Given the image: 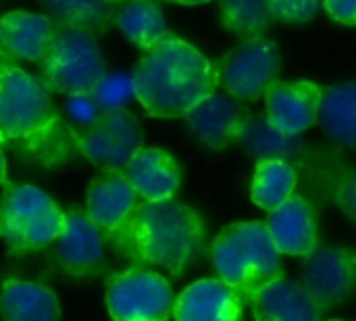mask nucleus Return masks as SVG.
<instances>
[{
  "instance_id": "35",
  "label": "nucleus",
  "mask_w": 356,
  "mask_h": 321,
  "mask_svg": "<svg viewBox=\"0 0 356 321\" xmlns=\"http://www.w3.org/2000/svg\"><path fill=\"white\" fill-rule=\"evenodd\" d=\"M332 321H342V320H332Z\"/></svg>"
},
{
  "instance_id": "27",
  "label": "nucleus",
  "mask_w": 356,
  "mask_h": 321,
  "mask_svg": "<svg viewBox=\"0 0 356 321\" xmlns=\"http://www.w3.org/2000/svg\"><path fill=\"white\" fill-rule=\"evenodd\" d=\"M96 102L104 109V111H113V109H125V104L136 98V86H134V75L119 71V73H104L100 77V81L94 86V90L90 92Z\"/></svg>"
},
{
  "instance_id": "9",
  "label": "nucleus",
  "mask_w": 356,
  "mask_h": 321,
  "mask_svg": "<svg viewBox=\"0 0 356 321\" xmlns=\"http://www.w3.org/2000/svg\"><path fill=\"white\" fill-rule=\"evenodd\" d=\"M277 44L265 36L244 40L217 63L219 86L238 100H257L280 73Z\"/></svg>"
},
{
  "instance_id": "17",
  "label": "nucleus",
  "mask_w": 356,
  "mask_h": 321,
  "mask_svg": "<svg viewBox=\"0 0 356 321\" xmlns=\"http://www.w3.org/2000/svg\"><path fill=\"white\" fill-rule=\"evenodd\" d=\"M242 313V299L223 280L194 282L173 305L175 321H240Z\"/></svg>"
},
{
  "instance_id": "24",
  "label": "nucleus",
  "mask_w": 356,
  "mask_h": 321,
  "mask_svg": "<svg viewBox=\"0 0 356 321\" xmlns=\"http://www.w3.org/2000/svg\"><path fill=\"white\" fill-rule=\"evenodd\" d=\"M115 25L138 48H150L167 36V21L154 0H125L119 2Z\"/></svg>"
},
{
  "instance_id": "33",
  "label": "nucleus",
  "mask_w": 356,
  "mask_h": 321,
  "mask_svg": "<svg viewBox=\"0 0 356 321\" xmlns=\"http://www.w3.org/2000/svg\"><path fill=\"white\" fill-rule=\"evenodd\" d=\"M171 2H177V4H204L209 0H171Z\"/></svg>"
},
{
  "instance_id": "13",
  "label": "nucleus",
  "mask_w": 356,
  "mask_h": 321,
  "mask_svg": "<svg viewBox=\"0 0 356 321\" xmlns=\"http://www.w3.org/2000/svg\"><path fill=\"white\" fill-rule=\"evenodd\" d=\"M323 88L313 81L275 79L265 90L269 121L284 134L300 136L317 121Z\"/></svg>"
},
{
  "instance_id": "21",
  "label": "nucleus",
  "mask_w": 356,
  "mask_h": 321,
  "mask_svg": "<svg viewBox=\"0 0 356 321\" xmlns=\"http://www.w3.org/2000/svg\"><path fill=\"white\" fill-rule=\"evenodd\" d=\"M236 142L257 161L275 159L292 165L305 152V140L280 132L267 115H248Z\"/></svg>"
},
{
  "instance_id": "12",
  "label": "nucleus",
  "mask_w": 356,
  "mask_h": 321,
  "mask_svg": "<svg viewBox=\"0 0 356 321\" xmlns=\"http://www.w3.org/2000/svg\"><path fill=\"white\" fill-rule=\"evenodd\" d=\"M248 109L229 94H211L184 115L192 138L211 150H223L240 136Z\"/></svg>"
},
{
  "instance_id": "20",
  "label": "nucleus",
  "mask_w": 356,
  "mask_h": 321,
  "mask_svg": "<svg viewBox=\"0 0 356 321\" xmlns=\"http://www.w3.org/2000/svg\"><path fill=\"white\" fill-rule=\"evenodd\" d=\"M0 318L2 321H58L60 307L48 286L6 280L0 290Z\"/></svg>"
},
{
  "instance_id": "11",
  "label": "nucleus",
  "mask_w": 356,
  "mask_h": 321,
  "mask_svg": "<svg viewBox=\"0 0 356 321\" xmlns=\"http://www.w3.org/2000/svg\"><path fill=\"white\" fill-rule=\"evenodd\" d=\"M104 234L92 224L86 211L73 207L65 213V224L54 240L56 265L73 278H90L104 265Z\"/></svg>"
},
{
  "instance_id": "18",
  "label": "nucleus",
  "mask_w": 356,
  "mask_h": 321,
  "mask_svg": "<svg viewBox=\"0 0 356 321\" xmlns=\"http://www.w3.org/2000/svg\"><path fill=\"white\" fill-rule=\"evenodd\" d=\"M123 173L142 201L173 198L181 182L177 161L161 148H140Z\"/></svg>"
},
{
  "instance_id": "10",
  "label": "nucleus",
  "mask_w": 356,
  "mask_h": 321,
  "mask_svg": "<svg viewBox=\"0 0 356 321\" xmlns=\"http://www.w3.org/2000/svg\"><path fill=\"white\" fill-rule=\"evenodd\" d=\"M302 286L321 309L346 301L356 288V253L340 246H317L302 257Z\"/></svg>"
},
{
  "instance_id": "4",
  "label": "nucleus",
  "mask_w": 356,
  "mask_h": 321,
  "mask_svg": "<svg viewBox=\"0 0 356 321\" xmlns=\"http://www.w3.org/2000/svg\"><path fill=\"white\" fill-rule=\"evenodd\" d=\"M211 257L219 280L234 288L244 305L269 282L282 278V253L261 221L225 228L215 238Z\"/></svg>"
},
{
  "instance_id": "14",
  "label": "nucleus",
  "mask_w": 356,
  "mask_h": 321,
  "mask_svg": "<svg viewBox=\"0 0 356 321\" xmlns=\"http://www.w3.org/2000/svg\"><path fill=\"white\" fill-rule=\"evenodd\" d=\"M136 203V190L127 182L125 173L115 169H102L90 182L86 192V213L104 234L106 242H111L121 230Z\"/></svg>"
},
{
  "instance_id": "1",
  "label": "nucleus",
  "mask_w": 356,
  "mask_h": 321,
  "mask_svg": "<svg viewBox=\"0 0 356 321\" xmlns=\"http://www.w3.org/2000/svg\"><path fill=\"white\" fill-rule=\"evenodd\" d=\"M111 244L136 267L181 276L202 253L204 226L196 211L173 198L140 201Z\"/></svg>"
},
{
  "instance_id": "5",
  "label": "nucleus",
  "mask_w": 356,
  "mask_h": 321,
  "mask_svg": "<svg viewBox=\"0 0 356 321\" xmlns=\"http://www.w3.org/2000/svg\"><path fill=\"white\" fill-rule=\"evenodd\" d=\"M65 224V211L35 186H10L0 198V240L10 253H33L52 244Z\"/></svg>"
},
{
  "instance_id": "31",
  "label": "nucleus",
  "mask_w": 356,
  "mask_h": 321,
  "mask_svg": "<svg viewBox=\"0 0 356 321\" xmlns=\"http://www.w3.org/2000/svg\"><path fill=\"white\" fill-rule=\"evenodd\" d=\"M323 6L334 21L356 25V0H323Z\"/></svg>"
},
{
  "instance_id": "23",
  "label": "nucleus",
  "mask_w": 356,
  "mask_h": 321,
  "mask_svg": "<svg viewBox=\"0 0 356 321\" xmlns=\"http://www.w3.org/2000/svg\"><path fill=\"white\" fill-rule=\"evenodd\" d=\"M48 17L63 27L83 29L94 36L106 33L115 25L119 2L115 0H42Z\"/></svg>"
},
{
  "instance_id": "30",
  "label": "nucleus",
  "mask_w": 356,
  "mask_h": 321,
  "mask_svg": "<svg viewBox=\"0 0 356 321\" xmlns=\"http://www.w3.org/2000/svg\"><path fill=\"white\" fill-rule=\"evenodd\" d=\"M334 198L338 203V207L356 221V169L348 171L336 186Z\"/></svg>"
},
{
  "instance_id": "22",
  "label": "nucleus",
  "mask_w": 356,
  "mask_h": 321,
  "mask_svg": "<svg viewBox=\"0 0 356 321\" xmlns=\"http://www.w3.org/2000/svg\"><path fill=\"white\" fill-rule=\"evenodd\" d=\"M317 121L325 136L340 146H356V81L334 84L323 90Z\"/></svg>"
},
{
  "instance_id": "25",
  "label": "nucleus",
  "mask_w": 356,
  "mask_h": 321,
  "mask_svg": "<svg viewBox=\"0 0 356 321\" xmlns=\"http://www.w3.org/2000/svg\"><path fill=\"white\" fill-rule=\"evenodd\" d=\"M296 188V171L286 161L265 159L257 163L252 180V203L265 211L284 205Z\"/></svg>"
},
{
  "instance_id": "6",
  "label": "nucleus",
  "mask_w": 356,
  "mask_h": 321,
  "mask_svg": "<svg viewBox=\"0 0 356 321\" xmlns=\"http://www.w3.org/2000/svg\"><path fill=\"white\" fill-rule=\"evenodd\" d=\"M106 73V61L94 33L56 25L40 63V79L56 94H90Z\"/></svg>"
},
{
  "instance_id": "2",
  "label": "nucleus",
  "mask_w": 356,
  "mask_h": 321,
  "mask_svg": "<svg viewBox=\"0 0 356 321\" xmlns=\"http://www.w3.org/2000/svg\"><path fill=\"white\" fill-rule=\"evenodd\" d=\"M136 98L148 115L184 117L217 86V67L186 40L167 33L146 48L134 73Z\"/></svg>"
},
{
  "instance_id": "26",
  "label": "nucleus",
  "mask_w": 356,
  "mask_h": 321,
  "mask_svg": "<svg viewBox=\"0 0 356 321\" xmlns=\"http://www.w3.org/2000/svg\"><path fill=\"white\" fill-rule=\"evenodd\" d=\"M221 23L242 40L265 36L273 17L269 0H219Z\"/></svg>"
},
{
  "instance_id": "32",
  "label": "nucleus",
  "mask_w": 356,
  "mask_h": 321,
  "mask_svg": "<svg viewBox=\"0 0 356 321\" xmlns=\"http://www.w3.org/2000/svg\"><path fill=\"white\" fill-rule=\"evenodd\" d=\"M0 184H6V157L0 144Z\"/></svg>"
},
{
  "instance_id": "29",
  "label": "nucleus",
  "mask_w": 356,
  "mask_h": 321,
  "mask_svg": "<svg viewBox=\"0 0 356 321\" xmlns=\"http://www.w3.org/2000/svg\"><path fill=\"white\" fill-rule=\"evenodd\" d=\"M65 111L69 121L73 123L71 130H86L100 119L104 109L96 102L92 94H71L65 100Z\"/></svg>"
},
{
  "instance_id": "28",
  "label": "nucleus",
  "mask_w": 356,
  "mask_h": 321,
  "mask_svg": "<svg viewBox=\"0 0 356 321\" xmlns=\"http://www.w3.org/2000/svg\"><path fill=\"white\" fill-rule=\"evenodd\" d=\"M323 8V0H269L273 21L307 23Z\"/></svg>"
},
{
  "instance_id": "3",
  "label": "nucleus",
  "mask_w": 356,
  "mask_h": 321,
  "mask_svg": "<svg viewBox=\"0 0 356 321\" xmlns=\"http://www.w3.org/2000/svg\"><path fill=\"white\" fill-rule=\"evenodd\" d=\"M67 138L69 125L44 81L0 58V144L54 163L67 157Z\"/></svg>"
},
{
  "instance_id": "8",
  "label": "nucleus",
  "mask_w": 356,
  "mask_h": 321,
  "mask_svg": "<svg viewBox=\"0 0 356 321\" xmlns=\"http://www.w3.org/2000/svg\"><path fill=\"white\" fill-rule=\"evenodd\" d=\"M71 142L94 165L123 171L142 146V130L127 109L104 111L86 130H71Z\"/></svg>"
},
{
  "instance_id": "15",
  "label": "nucleus",
  "mask_w": 356,
  "mask_h": 321,
  "mask_svg": "<svg viewBox=\"0 0 356 321\" xmlns=\"http://www.w3.org/2000/svg\"><path fill=\"white\" fill-rule=\"evenodd\" d=\"M56 23L46 15L27 10H10L0 17V58L15 63H42L52 38Z\"/></svg>"
},
{
  "instance_id": "34",
  "label": "nucleus",
  "mask_w": 356,
  "mask_h": 321,
  "mask_svg": "<svg viewBox=\"0 0 356 321\" xmlns=\"http://www.w3.org/2000/svg\"><path fill=\"white\" fill-rule=\"evenodd\" d=\"M115 2H125V0H115Z\"/></svg>"
},
{
  "instance_id": "16",
  "label": "nucleus",
  "mask_w": 356,
  "mask_h": 321,
  "mask_svg": "<svg viewBox=\"0 0 356 321\" xmlns=\"http://www.w3.org/2000/svg\"><path fill=\"white\" fill-rule=\"evenodd\" d=\"M265 228L282 255L307 257L317 244V215L313 207L300 198L290 196L284 205L273 209L265 221Z\"/></svg>"
},
{
  "instance_id": "7",
  "label": "nucleus",
  "mask_w": 356,
  "mask_h": 321,
  "mask_svg": "<svg viewBox=\"0 0 356 321\" xmlns=\"http://www.w3.org/2000/svg\"><path fill=\"white\" fill-rule=\"evenodd\" d=\"M173 305L171 284L152 269L131 267L108 280L106 307L113 321H167Z\"/></svg>"
},
{
  "instance_id": "19",
  "label": "nucleus",
  "mask_w": 356,
  "mask_h": 321,
  "mask_svg": "<svg viewBox=\"0 0 356 321\" xmlns=\"http://www.w3.org/2000/svg\"><path fill=\"white\" fill-rule=\"evenodd\" d=\"M254 321H321V307L298 282L277 278L250 301Z\"/></svg>"
}]
</instances>
